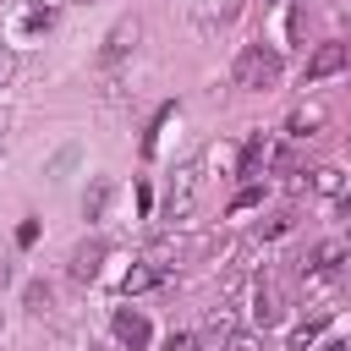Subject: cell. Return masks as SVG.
Masks as SVG:
<instances>
[{
  "instance_id": "cell-1",
  "label": "cell",
  "mask_w": 351,
  "mask_h": 351,
  "mask_svg": "<svg viewBox=\"0 0 351 351\" xmlns=\"http://www.w3.org/2000/svg\"><path fill=\"white\" fill-rule=\"evenodd\" d=\"M274 82H280V55L263 49V44H247V49L236 55V88L263 93V88H274Z\"/></svg>"
},
{
  "instance_id": "cell-2",
  "label": "cell",
  "mask_w": 351,
  "mask_h": 351,
  "mask_svg": "<svg viewBox=\"0 0 351 351\" xmlns=\"http://www.w3.org/2000/svg\"><path fill=\"white\" fill-rule=\"evenodd\" d=\"M351 66V44H340V38H329V44H318L313 55H307V82H324V77H340Z\"/></svg>"
},
{
  "instance_id": "cell-3",
  "label": "cell",
  "mask_w": 351,
  "mask_h": 351,
  "mask_svg": "<svg viewBox=\"0 0 351 351\" xmlns=\"http://www.w3.org/2000/svg\"><path fill=\"white\" fill-rule=\"evenodd\" d=\"M115 340H121L126 351H148V340H154V329H148V318H143V313H132V307H121V313H115Z\"/></svg>"
},
{
  "instance_id": "cell-4",
  "label": "cell",
  "mask_w": 351,
  "mask_h": 351,
  "mask_svg": "<svg viewBox=\"0 0 351 351\" xmlns=\"http://www.w3.org/2000/svg\"><path fill=\"white\" fill-rule=\"evenodd\" d=\"M192 192H197V165H186V170H181V186H170V197H165V219H181V214L192 208Z\"/></svg>"
},
{
  "instance_id": "cell-5",
  "label": "cell",
  "mask_w": 351,
  "mask_h": 351,
  "mask_svg": "<svg viewBox=\"0 0 351 351\" xmlns=\"http://www.w3.org/2000/svg\"><path fill=\"white\" fill-rule=\"evenodd\" d=\"M132 44H137V22H115V27H110V38H104V49H99V60H104V66H115Z\"/></svg>"
},
{
  "instance_id": "cell-6",
  "label": "cell",
  "mask_w": 351,
  "mask_h": 351,
  "mask_svg": "<svg viewBox=\"0 0 351 351\" xmlns=\"http://www.w3.org/2000/svg\"><path fill=\"white\" fill-rule=\"evenodd\" d=\"M104 252H110L104 241H82V247L71 252V280H93V274H99V263H104Z\"/></svg>"
},
{
  "instance_id": "cell-7",
  "label": "cell",
  "mask_w": 351,
  "mask_h": 351,
  "mask_svg": "<svg viewBox=\"0 0 351 351\" xmlns=\"http://www.w3.org/2000/svg\"><path fill=\"white\" fill-rule=\"evenodd\" d=\"M252 324H280V291L269 285V280H258V291H252Z\"/></svg>"
},
{
  "instance_id": "cell-8",
  "label": "cell",
  "mask_w": 351,
  "mask_h": 351,
  "mask_svg": "<svg viewBox=\"0 0 351 351\" xmlns=\"http://www.w3.org/2000/svg\"><path fill=\"white\" fill-rule=\"evenodd\" d=\"M263 159H269V143H263V132H252V137L241 143V159H236V176H247V181H252V176L263 170Z\"/></svg>"
},
{
  "instance_id": "cell-9",
  "label": "cell",
  "mask_w": 351,
  "mask_h": 351,
  "mask_svg": "<svg viewBox=\"0 0 351 351\" xmlns=\"http://www.w3.org/2000/svg\"><path fill=\"white\" fill-rule=\"evenodd\" d=\"M340 263H346V247H340V241H324V247L307 252V274H335Z\"/></svg>"
},
{
  "instance_id": "cell-10",
  "label": "cell",
  "mask_w": 351,
  "mask_h": 351,
  "mask_svg": "<svg viewBox=\"0 0 351 351\" xmlns=\"http://www.w3.org/2000/svg\"><path fill=\"white\" fill-rule=\"evenodd\" d=\"M313 192H318V197H346V170L318 165V170H313Z\"/></svg>"
},
{
  "instance_id": "cell-11",
  "label": "cell",
  "mask_w": 351,
  "mask_h": 351,
  "mask_svg": "<svg viewBox=\"0 0 351 351\" xmlns=\"http://www.w3.org/2000/svg\"><path fill=\"white\" fill-rule=\"evenodd\" d=\"M324 329H329V313H313V318H302V324L291 329V351H307V346H313Z\"/></svg>"
},
{
  "instance_id": "cell-12",
  "label": "cell",
  "mask_w": 351,
  "mask_h": 351,
  "mask_svg": "<svg viewBox=\"0 0 351 351\" xmlns=\"http://www.w3.org/2000/svg\"><path fill=\"white\" fill-rule=\"evenodd\" d=\"M159 280H165V269H159V263H137V269H126L121 291L132 296V291H148V285H159Z\"/></svg>"
},
{
  "instance_id": "cell-13",
  "label": "cell",
  "mask_w": 351,
  "mask_h": 351,
  "mask_svg": "<svg viewBox=\"0 0 351 351\" xmlns=\"http://www.w3.org/2000/svg\"><path fill=\"white\" fill-rule=\"evenodd\" d=\"M324 126V110L318 104H302V110H291V137H313Z\"/></svg>"
},
{
  "instance_id": "cell-14",
  "label": "cell",
  "mask_w": 351,
  "mask_h": 351,
  "mask_svg": "<svg viewBox=\"0 0 351 351\" xmlns=\"http://www.w3.org/2000/svg\"><path fill=\"white\" fill-rule=\"evenodd\" d=\"M170 115H176V104H159V110H154V121H148V132H143V154H154V148H159V132H165V121H170Z\"/></svg>"
},
{
  "instance_id": "cell-15",
  "label": "cell",
  "mask_w": 351,
  "mask_h": 351,
  "mask_svg": "<svg viewBox=\"0 0 351 351\" xmlns=\"http://www.w3.org/2000/svg\"><path fill=\"white\" fill-rule=\"evenodd\" d=\"M104 203H110V181H93V192L82 197V214H88V219H99V214H104Z\"/></svg>"
},
{
  "instance_id": "cell-16",
  "label": "cell",
  "mask_w": 351,
  "mask_h": 351,
  "mask_svg": "<svg viewBox=\"0 0 351 351\" xmlns=\"http://www.w3.org/2000/svg\"><path fill=\"white\" fill-rule=\"evenodd\" d=\"M44 27H55V5H38L22 16V33H44Z\"/></svg>"
},
{
  "instance_id": "cell-17",
  "label": "cell",
  "mask_w": 351,
  "mask_h": 351,
  "mask_svg": "<svg viewBox=\"0 0 351 351\" xmlns=\"http://www.w3.org/2000/svg\"><path fill=\"white\" fill-rule=\"evenodd\" d=\"M219 340H225V351H258V335H247V329H225Z\"/></svg>"
},
{
  "instance_id": "cell-18",
  "label": "cell",
  "mask_w": 351,
  "mask_h": 351,
  "mask_svg": "<svg viewBox=\"0 0 351 351\" xmlns=\"http://www.w3.org/2000/svg\"><path fill=\"white\" fill-rule=\"evenodd\" d=\"M258 203H263V186H258V181H247V186L236 192V203H230V208L241 214V208H258Z\"/></svg>"
},
{
  "instance_id": "cell-19",
  "label": "cell",
  "mask_w": 351,
  "mask_h": 351,
  "mask_svg": "<svg viewBox=\"0 0 351 351\" xmlns=\"http://www.w3.org/2000/svg\"><path fill=\"white\" fill-rule=\"evenodd\" d=\"M27 307H33V313H44V307H49V285H44V280H33V285H27Z\"/></svg>"
},
{
  "instance_id": "cell-20",
  "label": "cell",
  "mask_w": 351,
  "mask_h": 351,
  "mask_svg": "<svg viewBox=\"0 0 351 351\" xmlns=\"http://www.w3.org/2000/svg\"><path fill=\"white\" fill-rule=\"evenodd\" d=\"M33 241H38V219H22L16 225V247H33Z\"/></svg>"
},
{
  "instance_id": "cell-21",
  "label": "cell",
  "mask_w": 351,
  "mask_h": 351,
  "mask_svg": "<svg viewBox=\"0 0 351 351\" xmlns=\"http://www.w3.org/2000/svg\"><path fill=\"white\" fill-rule=\"evenodd\" d=\"M165 351H197V335H170Z\"/></svg>"
},
{
  "instance_id": "cell-22",
  "label": "cell",
  "mask_w": 351,
  "mask_h": 351,
  "mask_svg": "<svg viewBox=\"0 0 351 351\" xmlns=\"http://www.w3.org/2000/svg\"><path fill=\"white\" fill-rule=\"evenodd\" d=\"M285 230H291V214H274V219L263 225V236H285Z\"/></svg>"
},
{
  "instance_id": "cell-23",
  "label": "cell",
  "mask_w": 351,
  "mask_h": 351,
  "mask_svg": "<svg viewBox=\"0 0 351 351\" xmlns=\"http://www.w3.org/2000/svg\"><path fill=\"white\" fill-rule=\"evenodd\" d=\"M11 77V49H0V82Z\"/></svg>"
},
{
  "instance_id": "cell-24",
  "label": "cell",
  "mask_w": 351,
  "mask_h": 351,
  "mask_svg": "<svg viewBox=\"0 0 351 351\" xmlns=\"http://www.w3.org/2000/svg\"><path fill=\"white\" fill-rule=\"evenodd\" d=\"M340 214H346V225H351V186H346V197H340Z\"/></svg>"
},
{
  "instance_id": "cell-25",
  "label": "cell",
  "mask_w": 351,
  "mask_h": 351,
  "mask_svg": "<svg viewBox=\"0 0 351 351\" xmlns=\"http://www.w3.org/2000/svg\"><path fill=\"white\" fill-rule=\"evenodd\" d=\"M5 285H11V263H0V291H5Z\"/></svg>"
},
{
  "instance_id": "cell-26",
  "label": "cell",
  "mask_w": 351,
  "mask_h": 351,
  "mask_svg": "<svg viewBox=\"0 0 351 351\" xmlns=\"http://www.w3.org/2000/svg\"><path fill=\"white\" fill-rule=\"evenodd\" d=\"M324 351H346V346H340V340H329V346H324Z\"/></svg>"
},
{
  "instance_id": "cell-27",
  "label": "cell",
  "mask_w": 351,
  "mask_h": 351,
  "mask_svg": "<svg viewBox=\"0 0 351 351\" xmlns=\"http://www.w3.org/2000/svg\"><path fill=\"white\" fill-rule=\"evenodd\" d=\"M0 132H5V110H0Z\"/></svg>"
}]
</instances>
